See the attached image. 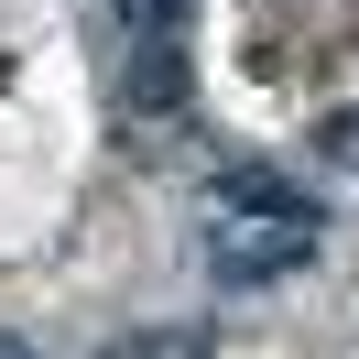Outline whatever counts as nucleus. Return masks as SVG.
I'll use <instances>...</instances> for the list:
<instances>
[{
    "instance_id": "obj_2",
    "label": "nucleus",
    "mask_w": 359,
    "mask_h": 359,
    "mask_svg": "<svg viewBox=\"0 0 359 359\" xmlns=\"http://www.w3.org/2000/svg\"><path fill=\"white\" fill-rule=\"evenodd\" d=\"M185 44H131V76H120V98H131L142 120H163V109H185Z\"/></svg>"
},
{
    "instance_id": "obj_1",
    "label": "nucleus",
    "mask_w": 359,
    "mask_h": 359,
    "mask_svg": "<svg viewBox=\"0 0 359 359\" xmlns=\"http://www.w3.org/2000/svg\"><path fill=\"white\" fill-rule=\"evenodd\" d=\"M262 229V240H240V229H218V240H207V272H218V283H272V272H294L316 250V229L294 218V229H272V218H250Z\"/></svg>"
},
{
    "instance_id": "obj_5",
    "label": "nucleus",
    "mask_w": 359,
    "mask_h": 359,
    "mask_svg": "<svg viewBox=\"0 0 359 359\" xmlns=\"http://www.w3.org/2000/svg\"><path fill=\"white\" fill-rule=\"evenodd\" d=\"M0 359H33V348H22V337H0Z\"/></svg>"
},
{
    "instance_id": "obj_3",
    "label": "nucleus",
    "mask_w": 359,
    "mask_h": 359,
    "mask_svg": "<svg viewBox=\"0 0 359 359\" xmlns=\"http://www.w3.org/2000/svg\"><path fill=\"white\" fill-rule=\"evenodd\" d=\"M218 196H229V207H250V218H272V229H294V218L316 229V207H305V185H283V175H272V163H229V175H218Z\"/></svg>"
},
{
    "instance_id": "obj_4",
    "label": "nucleus",
    "mask_w": 359,
    "mask_h": 359,
    "mask_svg": "<svg viewBox=\"0 0 359 359\" xmlns=\"http://www.w3.org/2000/svg\"><path fill=\"white\" fill-rule=\"evenodd\" d=\"M120 33L131 44H185V0H120Z\"/></svg>"
}]
</instances>
